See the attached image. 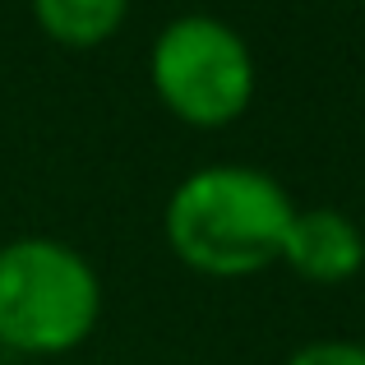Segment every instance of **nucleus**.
<instances>
[{
	"instance_id": "nucleus-7",
	"label": "nucleus",
	"mask_w": 365,
	"mask_h": 365,
	"mask_svg": "<svg viewBox=\"0 0 365 365\" xmlns=\"http://www.w3.org/2000/svg\"><path fill=\"white\" fill-rule=\"evenodd\" d=\"M0 351H5V347H0Z\"/></svg>"
},
{
	"instance_id": "nucleus-4",
	"label": "nucleus",
	"mask_w": 365,
	"mask_h": 365,
	"mask_svg": "<svg viewBox=\"0 0 365 365\" xmlns=\"http://www.w3.org/2000/svg\"><path fill=\"white\" fill-rule=\"evenodd\" d=\"M282 264L305 282L338 287L365 268V236L338 208H296L287 227Z\"/></svg>"
},
{
	"instance_id": "nucleus-3",
	"label": "nucleus",
	"mask_w": 365,
	"mask_h": 365,
	"mask_svg": "<svg viewBox=\"0 0 365 365\" xmlns=\"http://www.w3.org/2000/svg\"><path fill=\"white\" fill-rule=\"evenodd\" d=\"M148 79L180 125L227 130L255 102V56L217 14H180L153 37Z\"/></svg>"
},
{
	"instance_id": "nucleus-6",
	"label": "nucleus",
	"mask_w": 365,
	"mask_h": 365,
	"mask_svg": "<svg viewBox=\"0 0 365 365\" xmlns=\"http://www.w3.org/2000/svg\"><path fill=\"white\" fill-rule=\"evenodd\" d=\"M282 365H365V342L351 338H314L296 347Z\"/></svg>"
},
{
	"instance_id": "nucleus-2",
	"label": "nucleus",
	"mask_w": 365,
	"mask_h": 365,
	"mask_svg": "<svg viewBox=\"0 0 365 365\" xmlns=\"http://www.w3.org/2000/svg\"><path fill=\"white\" fill-rule=\"evenodd\" d=\"M102 319V277L74 245L24 236L0 245V347L61 356L93 338Z\"/></svg>"
},
{
	"instance_id": "nucleus-5",
	"label": "nucleus",
	"mask_w": 365,
	"mask_h": 365,
	"mask_svg": "<svg viewBox=\"0 0 365 365\" xmlns=\"http://www.w3.org/2000/svg\"><path fill=\"white\" fill-rule=\"evenodd\" d=\"M130 0H33V19L56 46L93 51L120 33Z\"/></svg>"
},
{
	"instance_id": "nucleus-1",
	"label": "nucleus",
	"mask_w": 365,
	"mask_h": 365,
	"mask_svg": "<svg viewBox=\"0 0 365 365\" xmlns=\"http://www.w3.org/2000/svg\"><path fill=\"white\" fill-rule=\"evenodd\" d=\"M292 217L296 204L282 180L241 162H213L171 190L162 236L190 273L236 282L282 264Z\"/></svg>"
}]
</instances>
